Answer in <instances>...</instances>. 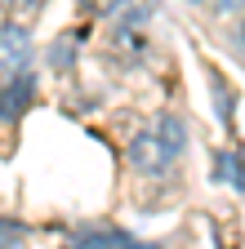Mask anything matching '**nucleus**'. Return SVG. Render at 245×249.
<instances>
[{
    "mask_svg": "<svg viewBox=\"0 0 245 249\" xmlns=\"http://www.w3.org/2000/svg\"><path fill=\"white\" fill-rule=\"evenodd\" d=\"M183 142H188V129H183V120L178 116H156L147 124V129H138L130 138V165L138 174H165L174 160H178V151Z\"/></svg>",
    "mask_w": 245,
    "mask_h": 249,
    "instance_id": "obj_1",
    "label": "nucleus"
},
{
    "mask_svg": "<svg viewBox=\"0 0 245 249\" xmlns=\"http://www.w3.org/2000/svg\"><path fill=\"white\" fill-rule=\"evenodd\" d=\"M0 53H5V80L27 76V62H32V40H27L22 22H5V36H0Z\"/></svg>",
    "mask_w": 245,
    "mask_h": 249,
    "instance_id": "obj_2",
    "label": "nucleus"
},
{
    "mask_svg": "<svg viewBox=\"0 0 245 249\" xmlns=\"http://www.w3.org/2000/svg\"><path fill=\"white\" fill-rule=\"evenodd\" d=\"M219 178L245 192V160H241V156H227V151H223V156H219Z\"/></svg>",
    "mask_w": 245,
    "mask_h": 249,
    "instance_id": "obj_3",
    "label": "nucleus"
},
{
    "mask_svg": "<svg viewBox=\"0 0 245 249\" xmlns=\"http://www.w3.org/2000/svg\"><path fill=\"white\" fill-rule=\"evenodd\" d=\"M80 245H134V236H130V231H112V227H107V231L94 227V231L80 236Z\"/></svg>",
    "mask_w": 245,
    "mask_h": 249,
    "instance_id": "obj_4",
    "label": "nucleus"
},
{
    "mask_svg": "<svg viewBox=\"0 0 245 249\" xmlns=\"http://www.w3.org/2000/svg\"><path fill=\"white\" fill-rule=\"evenodd\" d=\"M40 9H45V0H5V14L9 18H32Z\"/></svg>",
    "mask_w": 245,
    "mask_h": 249,
    "instance_id": "obj_5",
    "label": "nucleus"
},
{
    "mask_svg": "<svg viewBox=\"0 0 245 249\" xmlns=\"http://www.w3.org/2000/svg\"><path fill=\"white\" fill-rule=\"evenodd\" d=\"M241 40H245V22H241Z\"/></svg>",
    "mask_w": 245,
    "mask_h": 249,
    "instance_id": "obj_6",
    "label": "nucleus"
}]
</instances>
